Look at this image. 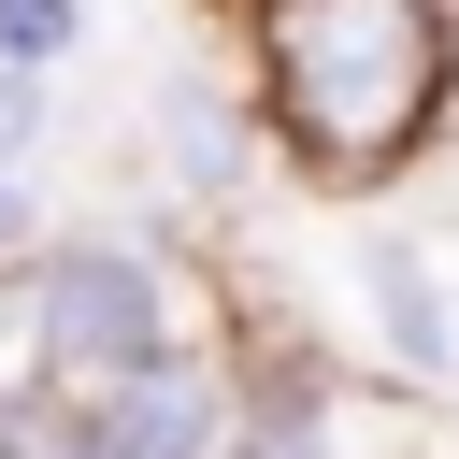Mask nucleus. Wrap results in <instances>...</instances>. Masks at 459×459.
<instances>
[{"instance_id":"nucleus-1","label":"nucleus","mask_w":459,"mask_h":459,"mask_svg":"<svg viewBox=\"0 0 459 459\" xmlns=\"http://www.w3.org/2000/svg\"><path fill=\"white\" fill-rule=\"evenodd\" d=\"M258 43V129L316 186H387L430 158L459 100V14L445 0H244Z\"/></svg>"},{"instance_id":"nucleus-2","label":"nucleus","mask_w":459,"mask_h":459,"mask_svg":"<svg viewBox=\"0 0 459 459\" xmlns=\"http://www.w3.org/2000/svg\"><path fill=\"white\" fill-rule=\"evenodd\" d=\"M29 330H43V387H72V402L186 344V330H172V273H158V244H115V230L29 258Z\"/></svg>"},{"instance_id":"nucleus-5","label":"nucleus","mask_w":459,"mask_h":459,"mask_svg":"<svg viewBox=\"0 0 459 459\" xmlns=\"http://www.w3.org/2000/svg\"><path fill=\"white\" fill-rule=\"evenodd\" d=\"M359 287H373V316H387V359H402V373H445V359H459V316H445V287H430V258H416V244H359Z\"/></svg>"},{"instance_id":"nucleus-9","label":"nucleus","mask_w":459,"mask_h":459,"mask_svg":"<svg viewBox=\"0 0 459 459\" xmlns=\"http://www.w3.org/2000/svg\"><path fill=\"white\" fill-rule=\"evenodd\" d=\"M43 143V72H0V172Z\"/></svg>"},{"instance_id":"nucleus-3","label":"nucleus","mask_w":459,"mask_h":459,"mask_svg":"<svg viewBox=\"0 0 459 459\" xmlns=\"http://www.w3.org/2000/svg\"><path fill=\"white\" fill-rule=\"evenodd\" d=\"M215 430H230V359H201V344H172V359L72 402V459H215Z\"/></svg>"},{"instance_id":"nucleus-10","label":"nucleus","mask_w":459,"mask_h":459,"mask_svg":"<svg viewBox=\"0 0 459 459\" xmlns=\"http://www.w3.org/2000/svg\"><path fill=\"white\" fill-rule=\"evenodd\" d=\"M29 244H43V230H29V186L0 172V258H29Z\"/></svg>"},{"instance_id":"nucleus-4","label":"nucleus","mask_w":459,"mask_h":459,"mask_svg":"<svg viewBox=\"0 0 459 459\" xmlns=\"http://www.w3.org/2000/svg\"><path fill=\"white\" fill-rule=\"evenodd\" d=\"M158 115H172V186H186V201H230V186H244V129H258V115H244L215 72H172V100H158Z\"/></svg>"},{"instance_id":"nucleus-8","label":"nucleus","mask_w":459,"mask_h":459,"mask_svg":"<svg viewBox=\"0 0 459 459\" xmlns=\"http://www.w3.org/2000/svg\"><path fill=\"white\" fill-rule=\"evenodd\" d=\"M0 387H43V330H29V258H0Z\"/></svg>"},{"instance_id":"nucleus-6","label":"nucleus","mask_w":459,"mask_h":459,"mask_svg":"<svg viewBox=\"0 0 459 459\" xmlns=\"http://www.w3.org/2000/svg\"><path fill=\"white\" fill-rule=\"evenodd\" d=\"M86 43V0H0V72H57Z\"/></svg>"},{"instance_id":"nucleus-7","label":"nucleus","mask_w":459,"mask_h":459,"mask_svg":"<svg viewBox=\"0 0 459 459\" xmlns=\"http://www.w3.org/2000/svg\"><path fill=\"white\" fill-rule=\"evenodd\" d=\"M0 459H72V402L57 387H0Z\"/></svg>"}]
</instances>
